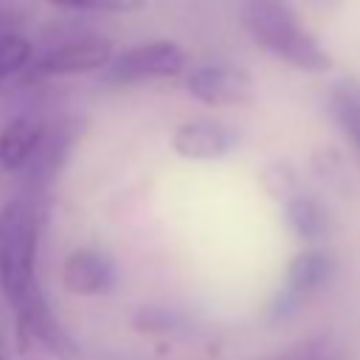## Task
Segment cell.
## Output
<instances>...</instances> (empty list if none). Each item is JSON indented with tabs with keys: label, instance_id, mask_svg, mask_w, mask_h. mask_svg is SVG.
I'll return each mask as SVG.
<instances>
[{
	"label": "cell",
	"instance_id": "14",
	"mask_svg": "<svg viewBox=\"0 0 360 360\" xmlns=\"http://www.w3.org/2000/svg\"><path fill=\"white\" fill-rule=\"evenodd\" d=\"M51 3L79 11H135L143 6V0H51Z\"/></svg>",
	"mask_w": 360,
	"mask_h": 360
},
{
	"label": "cell",
	"instance_id": "13",
	"mask_svg": "<svg viewBox=\"0 0 360 360\" xmlns=\"http://www.w3.org/2000/svg\"><path fill=\"white\" fill-rule=\"evenodd\" d=\"M31 53H34V48L25 37H20L14 31L3 34L0 37V84L11 76H20L28 68Z\"/></svg>",
	"mask_w": 360,
	"mask_h": 360
},
{
	"label": "cell",
	"instance_id": "10",
	"mask_svg": "<svg viewBox=\"0 0 360 360\" xmlns=\"http://www.w3.org/2000/svg\"><path fill=\"white\" fill-rule=\"evenodd\" d=\"M42 127L34 115H14L0 129V166L6 172H22L42 138Z\"/></svg>",
	"mask_w": 360,
	"mask_h": 360
},
{
	"label": "cell",
	"instance_id": "12",
	"mask_svg": "<svg viewBox=\"0 0 360 360\" xmlns=\"http://www.w3.org/2000/svg\"><path fill=\"white\" fill-rule=\"evenodd\" d=\"M284 214H287V222H290L292 233L301 236L304 242H315L326 231V214L312 197H301V194L290 197L287 205H284Z\"/></svg>",
	"mask_w": 360,
	"mask_h": 360
},
{
	"label": "cell",
	"instance_id": "1",
	"mask_svg": "<svg viewBox=\"0 0 360 360\" xmlns=\"http://www.w3.org/2000/svg\"><path fill=\"white\" fill-rule=\"evenodd\" d=\"M39 231L37 197H14L0 208V292L14 309L17 326H34L53 315L37 278Z\"/></svg>",
	"mask_w": 360,
	"mask_h": 360
},
{
	"label": "cell",
	"instance_id": "5",
	"mask_svg": "<svg viewBox=\"0 0 360 360\" xmlns=\"http://www.w3.org/2000/svg\"><path fill=\"white\" fill-rule=\"evenodd\" d=\"M76 138H79V121L76 118H59V121L42 127V138H39L31 160L22 166V177H25L31 197L59 174Z\"/></svg>",
	"mask_w": 360,
	"mask_h": 360
},
{
	"label": "cell",
	"instance_id": "7",
	"mask_svg": "<svg viewBox=\"0 0 360 360\" xmlns=\"http://www.w3.org/2000/svg\"><path fill=\"white\" fill-rule=\"evenodd\" d=\"M188 93L208 107L245 104L253 96V82L245 70L231 65H200L186 79Z\"/></svg>",
	"mask_w": 360,
	"mask_h": 360
},
{
	"label": "cell",
	"instance_id": "15",
	"mask_svg": "<svg viewBox=\"0 0 360 360\" xmlns=\"http://www.w3.org/2000/svg\"><path fill=\"white\" fill-rule=\"evenodd\" d=\"M6 22H8V17H6V11H0V37L8 34V31H6Z\"/></svg>",
	"mask_w": 360,
	"mask_h": 360
},
{
	"label": "cell",
	"instance_id": "4",
	"mask_svg": "<svg viewBox=\"0 0 360 360\" xmlns=\"http://www.w3.org/2000/svg\"><path fill=\"white\" fill-rule=\"evenodd\" d=\"M112 59V45L98 37H79L59 42L48 48L42 56L28 62V68L20 73L22 82H42L53 76H70V73H90L101 70Z\"/></svg>",
	"mask_w": 360,
	"mask_h": 360
},
{
	"label": "cell",
	"instance_id": "16",
	"mask_svg": "<svg viewBox=\"0 0 360 360\" xmlns=\"http://www.w3.org/2000/svg\"><path fill=\"white\" fill-rule=\"evenodd\" d=\"M0 360H6V343H3V329H0Z\"/></svg>",
	"mask_w": 360,
	"mask_h": 360
},
{
	"label": "cell",
	"instance_id": "2",
	"mask_svg": "<svg viewBox=\"0 0 360 360\" xmlns=\"http://www.w3.org/2000/svg\"><path fill=\"white\" fill-rule=\"evenodd\" d=\"M242 22L250 37L273 56L298 70H329L332 56L307 31L287 0H242Z\"/></svg>",
	"mask_w": 360,
	"mask_h": 360
},
{
	"label": "cell",
	"instance_id": "9",
	"mask_svg": "<svg viewBox=\"0 0 360 360\" xmlns=\"http://www.w3.org/2000/svg\"><path fill=\"white\" fill-rule=\"evenodd\" d=\"M62 284L73 295H104L115 284V264L101 250L79 248L62 264Z\"/></svg>",
	"mask_w": 360,
	"mask_h": 360
},
{
	"label": "cell",
	"instance_id": "11",
	"mask_svg": "<svg viewBox=\"0 0 360 360\" xmlns=\"http://www.w3.org/2000/svg\"><path fill=\"white\" fill-rule=\"evenodd\" d=\"M329 107H332V115L340 124V129L352 138V143L360 152V82H354V79L338 82L329 93Z\"/></svg>",
	"mask_w": 360,
	"mask_h": 360
},
{
	"label": "cell",
	"instance_id": "8",
	"mask_svg": "<svg viewBox=\"0 0 360 360\" xmlns=\"http://www.w3.org/2000/svg\"><path fill=\"white\" fill-rule=\"evenodd\" d=\"M239 135L236 129H231L222 121H211V118H200V121H188L183 127H177L172 146L180 158L188 160H214L228 155L236 146Z\"/></svg>",
	"mask_w": 360,
	"mask_h": 360
},
{
	"label": "cell",
	"instance_id": "6",
	"mask_svg": "<svg viewBox=\"0 0 360 360\" xmlns=\"http://www.w3.org/2000/svg\"><path fill=\"white\" fill-rule=\"evenodd\" d=\"M329 273H332V259L326 250H318V248L301 250L287 267V278L273 304V315L290 318L307 298H312L329 281Z\"/></svg>",
	"mask_w": 360,
	"mask_h": 360
},
{
	"label": "cell",
	"instance_id": "3",
	"mask_svg": "<svg viewBox=\"0 0 360 360\" xmlns=\"http://www.w3.org/2000/svg\"><path fill=\"white\" fill-rule=\"evenodd\" d=\"M183 68H186V53L180 51V45L169 39H152V42H141L112 56L101 68V82L104 84H135V82L169 79V76H177Z\"/></svg>",
	"mask_w": 360,
	"mask_h": 360
}]
</instances>
